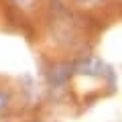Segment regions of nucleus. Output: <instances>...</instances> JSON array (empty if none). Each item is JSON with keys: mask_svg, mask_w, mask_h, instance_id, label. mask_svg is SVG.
<instances>
[{"mask_svg": "<svg viewBox=\"0 0 122 122\" xmlns=\"http://www.w3.org/2000/svg\"><path fill=\"white\" fill-rule=\"evenodd\" d=\"M75 71L81 75H92V77H100V75L112 73V67L106 65L104 61H100L98 57H86V59L75 63Z\"/></svg>", "mask_w": 122, "mask_h": 122, "instance_id": "f257e3e1", "label": "nucleus"}, {"mask_svg": "<svg viewBox=\"0 0 122 122\" xmlns=\"http://www.w3.org/2000/svg\"><path fill=\"white\" fill-rule=\"evenodd\" d=\"M75 71V65H67V63H59V65H55L51 69V73H49V81L55 83V86H59V83H65L67 79H69V75Z\"/></svg>", "mask_w": 122, "mask_h": 122, "instance_id": "f03ea898", "label": "nucleus"}, {"mask_svg": "<svg viewBox=\"0 0 122 122\" xmlns=\"http://www.w3.org/2000/svg\"><path fill=\"white\" fill-rule=\"evenodd\" d=\"M81 4H86V6H96V4H102L104 0H79Z\"/></svg>", "mask_w": 122, "mask_h": 122, "instance_id": "7ed1b4c3", "label": "nucleus"}, {"mask_svg": "<svg viewBox=\"0 0 122 122\" xmlns=\"http://www.w3.org/2000/svg\"><path fill=\"white\" fill-rule=\"evenodd\" d=\"M14 2H16L18 6H22V8H26V6H30L35 0H14Z\"/></svg>", "mask_w": 122, "mask_h": 122, "instance_id": "20e7f679", "label": "nucleus"}, {"mask_svg": "<svg viewBox=\"0 0 122 122\" xmlns=\"http://www.w3.org/2000/svg\"><path fill=\"white\" fill-rule=\"evenodd\" d=\"M4 106H6V96L2 94V92H0V110L4 108Z\"/></svg>", "mask_w": 122, "mask_h": 122, "instance_id": "39448f33", "label": "nucleus"}]
</instances>
